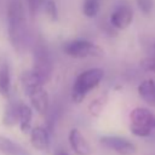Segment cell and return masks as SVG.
I'll use <instances>...</instances> for the list:
<instances>
[{
    "mask_svg": "<svg viewBox=\"0 0 155 155\" xmlns=\"http://www.w3.org/2000/svg\"><path fill=\"white\" fill-rule=\"evenodd\" d=\"M25 94L29 98L31 108L35 111H38L39 114H45L47 111V109H48V94H47L46 90L44 88V86L31 88L28 92H25Z\"/></svg>",
    "mask_w": 155,
    "mask_h": 155,
    "instance_id": "cell-8",
    "label": "cell"
},
{
    "mask_svg": "<svg viewBox=\"0 0 155 155\" xmlns=\"http://www.w3.org/2000/svg\"><path fill=\"white\" fill-rule=\"evenodd\" d=\"M33 70L41 75L46 81L52 76L53 61L48 48L42 44L38 42L33 50Z\"/></svg>",
    "mask_w": 155,
    "mask_h": 155,
    "instance_id": "cell-5",
    "label": "cell"
},
{
    "mask_svg": "<svg viewBox=\"0 0 155 155\" xmlns=\"http://www.w3.org/2000/svg\"><path fill=\"white\" fill-rule=\"evenodd\" d=\"M45 82H46V80L41 75H39L36 71H34L33 69L25 70L21 75V84H22L24 92H28L29 90L39 87V86H44Z\"/></svg>",
    "mask_w": 155,
    "mask_h": 155,
    "instance_id": "cell-14",
    "label": "cell"
},
{
    "mask_svg": "<svg viewBox=\"0 0 155 155\" xmlns=\"http://www.w3.org/2000/svg\"><path fill=\"white\" fill-rule=\"evenodd\" d=\"M153 48H154V51H155V41H154V44H153Z\"/></svg>",
    "mask_w": 155,
    "mask_h": 155,
    "instance_id": "cell-24",
    "label": "cell"
},
{
    "mask_svg": "<svg viewBox=\"0 0 155 155\" xmlns=\"http://www.w3.org/2000/svg\"><path fill=\"white\" fill-rule=\"evenodd\" d=\"M44 2H45L44 0H27V7L31 17H35L38 15Z\"/></svg>",
    "mask_w": 155,
    "mask_h": 155,
    "instance_id": "cell-20",
    "label": "cell"
},
{
    "mask_svg": "<svg viewBox=\"0 0 155 155\" xmlns=\"http://www.w3.org/2000/svg\"><path fill=\"white\" fill-rule=\"evenodd\" d=\"M44 8H45V12H46L47 17L51 21H57V18H58V10H57V5H56L54 0H45Z\"/></svg>",
    "mask_w": 155,
    "mask_h": 155,
    "instance_id": "cell-19",
    "label": "cell"
},
{
    "mask_svg": "<svg viewBox=\"0 0 155 155\" xmlns=\"http://www.w3.org/2000/svg\"><path fill=\"white\" fill-rule=\"evenodd\" d=\"M63 52L67 56L73 58H87V57L103 56V50L98 45L84 39H75L65 42L63 46Z\"/></svg>",
    "mask_w": 155,
    "mask_h": 155,
    "instance_id": "cell-4",
    "label": "cell"
},
{
    "mask_svg": "<svg viewBox=\"0 0 155 155\" xmlns=\"http://www.w3.org/2000/svg\"><path fill=\"white\" fill-rule=\"evenodd\" d=\"M140 68L145 71L155 73V56L153 57H147L140 62Z\"/></svg>",
    "mask_w": 155,
    "mask_h": 155,
    "instance_id": "cell-22",
    "label": "cell"
},
{
    "mask_svg": "<svg viewBox=\"0 0 155 155\" xmlns=\"http://www.w3.org/2000/svg\"><path fill=\"white\" fill-rule=\"evenodd\" d=\"M30 143L31 145L40 151H46L50 147V136L48 130L44 126H35L30 131Z\"/></svg>",
    "mask_w": 155,
    "mask_h": 155,
    "instance_id": "cell-10",
    "label": "cell"
},
{
    "mask_svg": "<svg viewBox=\"0 0 155 155\" xmlns=\"http://www.w3.org/2000/svg\"><path fill=\"white\" fill-rule=\"evenodd\" d=\"M68 139H69V144H70L71 149L74 150V153L76 155H88L91 153L90 144L87 143L86 138L78 128L70 130Z\"/></svg>",
    "mask_w": 155,
    "mask_h": 155,
    "instance_id": "cell-9",
    "label": "cell"
},
{
    "mask_svg": "<svg viewBox=\"0 0 155 155\" xmlns=\"http://www.w3.org/2000/svg\"><path fill=\"white\" fill-rule=\"evenodd\" d=\"M11 91V70L6 58H0V94L5 98Z\"/></svg>",
    "mask_w": 155,
    "mask_h": 155,
    "instance_id": "cell-13",
    "label": "cell"
},
{
    "mask_svg": "<svg viewBox=\"0 0 155 155\" xmlns=\"http://www.w3.org/2000/svg\"><path fill=\"white\" fill-rule=\"evenodd\" d=\"M136 1H137L138 8L144 15H149L153 11V6H154V1L153 0H136Z\"/></svg>",
    "mask_w": 155,
    "mask_h": 155,
    "instance_id": "cell-21",
    "label": "cell"
},
{
    "mask_svg": "<svg viewBox=\"0 0 155 155\" xmlns=\"http://www.w3.org/2000/svg\"><path fill=\"white\" fill-rule=\"evenodd\" d=\"M54 155H69V154H68L65 150H63V149H59L58 151H56V154H54Z\"/></svg>",
    "mask_w": 155,
    "mask_h": 155,
    "instance_id": "cell-23",
    "label": "cell"
},
{
    "mask_svg": "<svg viewBox=\"0 0 155 155\" xmlns=\"http://www.w3.org/2000/svg\"><path fill=\"white\" fill-rule=\"evenodd\" d=\"M99 143L103 148L111 150L117 155H133L137 151L136 145L128 138L121 136H102Z\"/></svg>",
    "mask_w": 155,
    "mask_h": 155,
    "instance_id": "cell-6",
    "label": "cell"
},
{
    "mask_svg": "<svg viewBox=\"0 0 155 155\" xmlns=\"http://www.w3.org/2000/svg\"><path fill=\"white\" fill-rule=\"evenodd\" d=\"M139 97L149 105L155 107V80L147 79L142 81L137 87Z\"/></svg>",
    "mask_w": 155,
    "mask_h": 155,
    "instance_id": "cell-15",
    "label": "cell"
},
{
    "mask_svg": "<svg viewBox=\"0 0 155 155\" xmlns=\"http://www.w3.org/2000/svg\"><path fill=\"white\" fill-rule=\"evenodd\" d=\"M133 21V11L128 5L117 6L110 15V24L116 29H126Z\"/></svg>",
    "mask_w": 155,
    "mask_h": 155,
    "instance_id": "cell-7",
    "label": "cell"
},
{
    "mask_svg": "<svg viewBox=\"0 0 155 155\" xmlns=\"http://www.w3.org/2000/svg\"><path fill=\"white\" fill-rule=\"evenodd\" d=\"M22 102L11 101L6 104L4 109V114L1 117V122L6 127H12L16 124H19V114H21Z\"/></svg>",
    "mask_w": 155,
    "mask_h": 155,
    "instance_id": "cell-11",
    "label": "cell"
},
{
    "mask_svg": "<svg viewBox=\"0 0 155 155\" xmlns=\"http://www.w3.org/2000/svg\"><path fill=\"white\" fill-rule=\"evenodd\" d=\"M82 12L86 17L93 18L99 12V1L98 0H85L82 5Z\"/></svg>",
    "mask_w": 155,
    "mask_h": 155,
    "instance_id": "cell-18",
    "label": "cell"
},
{
    "mask_svg": "<svg viewBox=\"0 0 155 155\" xmlns=\"http://www.w3.org/2000/svg\"><path fill=\"white\" fill-rule=\"evenodd\" d=\"M8 41L16 52H22L28 42L27 17L22 0H8L6 8Z\"/></svg>",
    "mask_w": 155,
    "mask_h": 155,
    "instance_id": "cell-1",
    "label": "cell"
},
{
    "mask_svg": "<svg viewBox=\"0 0 155 155\" xmlns=\"http://www.w3.org/2000/svg\"><path fill=\"white\" fill-rule=\"evenodd\" d=\"M107 103H108V94L103 93V94L98 96L97 98H94V99L88 104V113H90L92 116H94V117L99 116V115L102 114L104 107L107 105Z\"/></svg>",
    "mask_w": 155,
    "mask_h": 155,
    "instance_id": "cell-17",
    "label": "cell"
},
{
    "mask_svg": "<svg viewBox=\"0 0 155 155\" xmlns=\"http://www.w3.org/2000/svg\"><path fill=\"white\" fill-rule=\"evenodd\" d=\"M104 78V70L101 68H90L80 73L74 84L71 90V98L75 103H81L88 92L96 88Z\"/></svg>",
    "mask_w": 155,
    "mask_h": 155,
    "instance_id": "cell-2",
    "label": "cell"
},
{
    "mask_svg": "<svg viewBox=\"0 0 155 155\" xmlns=\"http://www.w3.org/2000/svg\"><path fill=\"white\" fill-rule=\"evenodd\" d=\"M0 154L2 155H31L23 145L11 138L0 134Z\"/></svg>",
    "mask_w": 155,
    "mask_h": 155,
    "instance_id": "cell-12",
    "label": "cell"
},
{
    "mask_svg": "<svg viewBox=\"0 0 155 155\" xmlns=\"http://www.w3.org/2000/svg\"><path fill=\"white\" fill-rule=\"evenodd\" d=\"M130 131L136 137H149L155 131V114L143 107L130 113Z\"/></svg>",
    "mask_w": 155,
    "mask_h": 155,
    "instance_id": "cell-3",
    "label": "cell"
},
{
    "mask_svg": "<svg viewBox=\"0 0 155 155\" xmlns=\"http://www.w3.org/2000/svg\"><path fill=\"white\" fill-rule=\"evenodd\" d=\"M31 120H33V110L29 105L22 103L21 114H19V128L23 133H29L31 131Z\"/></svg>",
    "mask_w": 155,
    "mask_h": 155,
    "instance_id": "cell-16",
    "label": "cell"
}]
</instances>
